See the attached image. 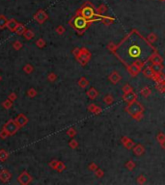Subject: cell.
I'll return each instance as SVG.
<instances>
[{
    "mask_svg": "<svg viewBox=\"0 0 165 185\" xmlns=\"http://www.w3.org/2000/svg\"><path fill=\"white\" fill-rule=\"evenodd\" d=\"M155 52L158 51L153 43L149 42L147 38L137 29H132L124 37L121 42L116 43L112 54L126 68L137 60H141L147 64Z\"/></svg>",
    "mask_w": 165,
    "mask_h": 185,
    "instance_id": "cell-1",
    "label": "cell"
},
{
    "mask_svg": "<svg viewBox=\"0 0 165 185\" xmlns=\"http://www.w3.org/2000/svg\"><path fill=\"white\" fill-rule=\"evenodd\" d=\"M96 20H87L81 15L75 14L71 20H69V25L77 32L78 35H83L86 32V30L91 26L94 22H96Z\"/></svg>",
    "mask_w": 165,
    "mask_h": 185,
    "instance_id": "cell-2",
    "label": "cell"
},
{
    "mask_svg": "<svg viewBox=\"0 0 165 185\" xmlns=\"http://www.w3.org/2000/svg\"><path fill=\"white\" fill-rule=\"evenodd\" d=\"M75 14L81 15V17L87 18V20H96L97 21H100L101 20V15L97 14L96 7L90 1L85 2L77 11Z\"/></svg>",
    "mask_w": 165,
    "mask_h": 185,
    "instance_id": "cell-3",
    "label": "cell"
},
{
    "mask_svg": "<svg viewBox=\"0 0 165 185\" xmlns=\"http://www.w3.org/2000/svg\"><path fill=\"white\" fill-rule=\"evenodd\" d=\"M125 110L136 121H140L144 117V106L138 100H135L131 103H128Z\"/></svg>",
    "mask_w": 165,
    "mask_h": 185,
    "instance_id": "cell-4",
    "label": "cell"
},
{
    "mask_svg": "<svg viewBox=\"0 0 165 185\" xmlns=\"http://www.w3.org/2000/svg\"><path fill=\"white\" fill-rule=\"evenodd\" d=\"M91 58H92V53L90 52V50H88V48L86 47H81L79 54L75 57V59H77V62L82 67H85V66L90 62Z\"/></svg>",
    "mask_w": 165,
    "mask_h": 185,
    "instance_id": "cell-5",
    "label": "cell"
},
{
    "mask_svg": "<svg viewBox=\"0 0 165 185\" xmlns=\"http://www.w3.org/2000/svg\"><path fill=\"white\" fill-rule=\"evenodd\" d=\"M20 126L18 125L17 121L13 119H10L7 123L3 125V129L5 131H7V133L9 134V136H14L15 133L18 132V129H20Z\"/></svg>",
    "mask_w": 165,
    "mask_h": 185,
    "instance_id": "cell-6",
    "label": "cell"
},
{
    "mask_svg": "<svg viewBox=\"0 0 165 185\" xmlns=\"http://www.w3.org/2000/svg\"><path fill=\"white\" fill-rule=\"evenodd\" d=\"M33 180V177L32 175H30L29 174L27 173L26 171L22 172V173L18 175V183L21 184V185H27V184H30L31 182H32Z\"/></svg>",
    "mask_w": 165,
    "mask_h": 185,
    "instance_id": "cell-7",
    "label": "cell"
},
{
    "mask_svg": "<svg viewBox=\"0 0 165 185\" xmlns=\"http://www.w3.org/2000/svg\"><path fill=\"white\" fill-rule=\"evenodd\" d=\"M34 20L39 24H43L44 22H46V21L48 20V15L46 14V11L41 9V10H39L34 15Z\"/></svg>",
    "mask_w": 165,
    "mask_h": 185,
    "instance_id": "cell-8",
    "label": "cell"
},
{
    "mask_svg": "<svg viewBox=\"0 0 165 185\" xmlns=\"http://www.w3.org/2000/svg\"><path fill=\"white\" fill-rule=\"evenodd\" d=\"M137 94L134 93V91H131V92L129 93H125L122 96L123 100L126 103H131L133 101H135V100H137Z\"/></svg>",
    "mask_w": 165,
    "mask_h": 185,
    "instance_id": "cell-9",
    "label": "cell"
},
{
    "mask_svg": "<svg viewBox=\"0 0 165 185\" xmlns=\"http://www.w3.org/2000/svg\"><path fill=\"white\" fill-rule=\"evenodd\" d=\"M121 143L123 144V146L125 147L126 149H128V150L132 149L133 147L135 146L134 141H133L132 139H131V138L128 137V136H123L121 138Z\"/></svg>",
    "mask_w": 165,
    "mask_h": 185,
    "instance_id": "cell-10",
    "label": "cell"
},
{
    "mask_svg": "<svg viewBox=\"0 0 165 185\" xmlns=\"http://www.w3.org/2000/svg\"><path fill=\"white\" fill-rule=\"evenodd\" d=\"M15 121H17V124H18V126L21 128V127H24L25 125L27 124V123H28V118L24 114H18V117L15 119Z\"/></svg>",
    "mask_w": 165,
    "mask_h": 185,
    "instance_id": "cell-11",
    "label": "cell"
},
{
    "mask_svg": "<svg viewBox=\"0 0 165 185\" xmlns=\"http://www.w3.org/2000/svg\"><path fill=\"white\" fill-rule=\"evenodd\" d=\"M122 79V76L120 75V73H118V71H112L109 76H108V80L110 81L111 83L114 84V85H116V84H118L120 81H121Z\"/></svg>",
    "mask_w": 165,
    "mask_h": 185,
    "instance_id": "cell-12",
    "label": "cell"
},
{
    "mask_svg": "<svg viewBox=\"0 0 165 185\" xmlns=\"http://www.w3.org/2000/svg\"><path fill=\"white\" fill-rule=\"evenodd\" d=\"M11 178H12V174L8 170L3 169V170L0 172V180H1L3 183L9 182Z\"/></svg>",
    "mask_w": 165,
    "mask_h": 185,
    "instance_id": "cell-13",
    "label": "cell"
},
{
    "mask_svg": "<svg viewBox=\"0 0 165 185\" xmlns=\"http://www.w3.org/2000/svg\"><path fill=\"white\" fill-rule=\"evenodd\" d=\"M126 71H128V73L133 77H136L142 71L141 68H139L138 67H136V66L133 64L128 66V67H126Z\"/></svg>",
    "mask_w": 165,
    "mask_h": 185,
    "instance_id": "cell-14",
    "label": "cell"
},
{
    "mask_svg": "<svg viewBox=\"0 0 165 185\" xmlns=\"http://www.w3.org/2000/svg\"><path fill=\"white\" fill-rule=\"evenodd\" d=\"M87 109H88L89 112H91L92 114H94V115H99L103 112V108L99 105H96L95 103H91V104H89Z\"/></svg>",
    "mask_w": 165,
    "mask_h": 185,
    "instance_id": "cell-15",
    "label": "cell"
},
{
    "mask_svg": "<svg viewBox=\"0 0 165 185\" xmlns=\"http://www.w3.org/2000/svg\"><path fill=\"white\" fill-rule=\"evenodd\" d=\"M132 151L134 153V155H136V156H142L146 151L145 147L143 145H141V144H137V145H135L133 147Z\"/></svg>",
    "mask_w": 165,
    "mask_h": 185,
    "instance_id": "cell-16",
    "label": "cell"
},
{
    "mask_svg": "<svg viewBox=\"0 0 165 185\" xmlns=\"http://www.w3.org/2000/svg\"><path fill=\"white\" fill-rule=\"evenodd\" d=\"M155 83H164L165 82V73H163L162 71L160 73H155L154 74V76L152 77Z\"/></svg>",
    "mask_w": 165,
    "mask_h": 185,
    "instance_id": "cell-17",
    "label": "cell"
},
{
    "mask_svg": "<svg viewBox=\"0 0 165 185\" xmlns=\"http://www.w3.org/2000/svg\"><path fill=\"white\" fill-rule=\"evenodd\" d=\"M100 21L104 24L105 26H110L111 24H113L115 22V18L113 17H110V15H101V20Z\"/></svg>",
    "mask_w": 165,
    "mask_h": 185,
    "instance_id": "cell-18",
    "label": "cell"
},
{
    "mask_svg": "<svg viewBox=\"0 0 165 185\" xmlns=\"http://www.w3.org/2000/svg\"><path fill=\"white\" fill-rule=\"evenodd\" d=\"M86 95H87V96L90 99L94 100V99H96L98 96H99V91H98L96 88L92 87L86 92Z\"/></svg>",
    "mask_w": 165,
    "mask_h": 185,
    "instance_id": "cell-19",
    "label": "cell"
},
{
    "mask_svg": "<svg viewBox=\"0 0 165 185\" xmlns=\"http://www.w3.org/2000/svg\"><path fill=\"white\" fill-rule=\"evenodd\" d=\"M150 62L152 64H162L163 63V58L158 54V52H155L153 54V56L150 59Z\"/></svg>",
    "mask_w": 165,
    "mask_h": 185,
    "instance_id": "cell-20",
    "label": "cell"
},
{
    "mask_svg": "<svg viewBox=\"0 0 165 185\" xmlns=\"http://www.w3.org/2000/svg\"><path fill=\"white\" fill-rule=\"evenodd\" d=\"M18 24V22L15 20V18H11V20H8L7 28L11 31V32H15V28H17Z\"/></svg>",
    "mask_w": 165,
    "mask_h": 185,
    "instance_id": "cell-21",
    "label": "cell"
},
{
    "mask_svg": "<svg viewBox=\"0 0 165 185\" xmlns=\"http://www.w3.org/2000/svg\"><path fill=\"white\" fill-rule=\"evenodd\" d=\"M142 73H143V74L148 78H152L154 76V74L155 73L153 71V68H152L151 66H148V67H146L144 70H142Z\"/></svg>",
    "mask_w": 165,
    "mask_h": 185,
    "instance_id": "cell-22",
    "label": "cell"
},
{
    "mask_svg": "<svg viewBox=\"0 0 165 185\" xmlns=\"http://www.w3.org/2000/svg\"><path fill=\"white\" fill-rule=\"evenodd\" d=\"M140 94L142 96H144L145 98H148L149 96H150L152 95V90L150 87L148 86H145L144 88H142V89L140 90Z\"/></svg>",
    "mask_w": 165,
    "mask_h": 185,
    "instance_id": "cell-23",
    "label": "cell"
},
{
    "mask_svg": "<svg viewBox=\"0 0 165 185\" xmlns=\"http://www.w3.org/2000/svg\"><path fill=\"white\" fill-rule=\"evenodd\" d=\"M25 31H26V28H25L24 24L18 22V26H17V28H15V33L17 34V35H18V36H23V33L25 32Z\"/></svg>",
    "mask_w": 165,
    "mask_h": 185,
    "instance_id": "cell-24",
    "label": "cell"
},
{
    "mask_svg": "<svg viewBox=\"0 0 165 185\" xmlns=\"http://www.w3.org/2000/svg\"><path fill=\"white\" fill-rule=\"evenodd\" d=\"M96 11H97V14L98 15H103L105 14L107 11H108V7H107L105 4H100L99 7L96 8Z\"/></svg>",
    "mask_w": 165,
    "mask_h": 185,
    "instance_id": "cell-25",
    "label": "cell"
},
{
    "mask_svg": "<svg viewBox=\"0 0 165 185\" xmlns=\"http://www.w3.org/2000/svg\"><path fill=\"white\" fill-rule=\"evenodd\" d=\"M77 84L79 87L82 88V89H85V88H87L89 86V80L86 77H80V79L78 80Z\"/></svg>",
    "mask_w": 165,
    "mask_h": 185,
    "instance_id": "cell-26",
    "label": "cell"
},
{
    "mask_svg": "<svg viewBox=\"0 0 165 185\" xmlns=\"http://www.w3.org/2000/svg\"><path fill=\"white\" fill-rule=\"evenodd\" d=\"M8 20L4 15H0V30H3L7 27Z\"/></svg>",
    "mask_w": 165,
    "mask_h": 185,
    "instance_id": "cell-27",
    "label": "cell"
},
{
    "mask_svg": "<svg viewBox=\"0 0 165 185\" xmlns=\"http://www.w3.org/2000/svg\"><path fill=\"white\" fill-rule=\"evenodd\" d=\"M23 37L25 38V40H32L33 38L35 37V33L33 32L32 30L26 29V31H25V32L23 33Z\"/></svg>",
    "mask_w": 165,
    "mask_h": 185,
    "instance_id": "cell-28",
    "label": "cell"
},
{
    "mask_svg": "<svg viewBox=\"0 0 165 185\" xmlns=\"http://www.w3.org/2000/svg\"><path fill=\"white\" fill-rule=\"evenodd\" d=\"M9 158V152L5 149H0V162H5Z\"/></svg>",
    "mask_w": 165,
    "mask_h": 185,
    "instance_id": "cell-29",
    "label": "cell"
},
{
    "mask_svg": "<svg viewBox=\"0 0 165 185\" xmlns=\"http://www.w3.org/2000/svg\"><path fill=\"white\" fill-rule=\"evenodd\" d=\"M151 67L154 73H160V71H162L164 68L162 64H152Z\"/></svg>",
    "mask_w": 165,
    "mask_h": 185,
    "instance_id": "cell-30",
    "label": "cell"
},
{
    "mask_svg": "<svg viewBox=\"0 0 165 185\" xmlns=\"http://www.w3.org/2000/svg\"><path fill=\"white\" fill-rule=\"evenodd\" d=\"M103 101L104 103H105L106 105H111L112 103L114 102V98L112 95H110V94H108V95L104 96L103 98Z\"/></svg>",
    "mask_w": 165,
    "mask_h": 185,
    "instance_id": "cell-31",
    "label": "cell"
},
{
    "mask_svg": "<svg viewBox=\"0 0 165 185\" xmlns=\"http://www.w3.org/2000/svg\"><path fill=\"white\" fill-rule=\"evenodd\" d=\"M12 106H13V101L9 99V98L4 100V101L2 102V107L4 108V109H6V110H9V109H11Z\"/></svg>",
    "mask_w": 165,
    "mask_h": 185,
    "instance_id": "cell-32",
    "label": "cell"
},
{
    "mask_svg": "<svg viewBox=\"0 0 165 185\" xmlns=\"http://www.w3.org/2000/svg\"><path fill=\"white\" fill-rule=\"evenodd\" d=\"M146 38H147V40L151 43H154V42H157V34H155V33H150Z\"/></svg>",
    "mask_w": 165,
    "mask_h": 185,
    "instance_id": "cell-33",
    "label": "cell"
},
{
    "mask_svg": "<svg viewBox=\"0 0 165 185\" xmlns=\"http://www.w3.org/2000/svg\"><path fill=\"white\" fill-rule=\"evenodd\" d=\"M65 169H66L65 163L62 162V161H59L58 164H57V167H56V169H55V171H57L58 173H62L63 171H65Z\"/></svg>",
    "mask_w": 165,
    "mask_h": 185,
    "instance_id": "cell-34",
    "label": "cell"
},
{
    "mask_svg": "<svg viewBox=\"0 0 165 185\" xmlns=\"http://www.w3.org/2000/svg\"><path fill=\"white\" fill-rule=\"evenodd\" d=\"M23 71H24V73H27V74H30V73H32L33 71H34V68H33V66L32 65H30V64H26L23 67Z\"/></svg>",
    "mask_w": 165,
    "mask_h": 185,
    "instance_id": "cell-35",
    "label": "cell"
},
{
    "mask_svg": "<svg viewBox=\"0 0 165 185\" xmlns=\"http://www.w3.org/2000/svg\"><path fill=\"white\" fill-rule=\"evenodd\" d=\"M126 168L128 169V171H132V170H134V168L136 167V165H135V163L134 161H132V160H128V162L126 163Z\"/></svg>",
    "mask_w": 165,
    "mask_h": 185,
    "instance_id": "cell-36",
    "label": "cell"
},
{
    "mask_svg": "<svg viewBox=\"0 0 165 185\" xmlns=\"http://www.w3.org/2000/svg\"><path fill=\"white\" fill-rule=\"evenodd\" d=\"M67 135H68L69 137H71V138H74V136H77V130H75V128L74 127H71V128H69L68 130H67Z\"/></svg>",
    "mask_w": 165,
    "mask_h": 185,
    "instance_id": "cell-37",
    "label": "cell"
},
{
    "mask_svg": "<svg viewBox=\"0 0 165 185\" xmlns=\"http://www.w3.org/2000/svg\"><path fill=\"white\" fill-rule=\"evenodd\" d=\"M55 32L58 34L59 36H62L63 34L66 32V29H65V27L63 26V25H59V26H57L55 28Z\"/></svg>",
    "mask_w": 165,
    "mask_h": 185,
    "instance_id": "cell-38",
    "label": "cell"
},
{
    "mask_svg": "<svg viewBox=\"0 0 165 185\" xmlns=\"http://www.w3.org/2000/svg\"><path fill=\"white\" fill-rule=\"evenodd\" d=\"M155 89H157L160 94L165 93V87H164V83H157L155 84Z\"/></svg>",
    "mask_w": 165,
    "mask_h": 185,
    "instance_id": "cell-39",
    "label": "cell"
},
{
    "mask_svg": "<svg viewBox=\"0 0 165 185\" xmlns=\"http://www.w3.org/2000/svg\"><path fill=\"white\" fill-rule=\"evenodd\" d=\"M36 45L39 48H44L46 46V40H44L43 38H40L39 40H36Z\"/></svg>",
    "mask_w": 165,
    "mask_h": 185,
    "instance_id": "cell-40",
    "label": "cell"
},
{
    "mask_svg": "<svg viewBox=\"0 0 165 185\" xmlns=\"http://www.w3.org/2000/svg\"><path fill=\"white\" fill-rule=\"evenodd\" d=\"M69 147L72 149H75L78 148V142L75 139H72L69 143Z\"/></svg>",
    "mask_w": 165,
    "mask_h": 185,
    "instance_id": "cell-41",
    "label": "cell"
},
{
    "mask_svg": "<svg viewBox=\"0 0 165 185\" xmlns=\"http://www.w3.org/2000/svg\"><path fill=\"white\" fill-rule=\"evenodd\" d=\"M37 95H38V93H37V91L34 89V88H31V89H29L27 91V96H29L30 98H35Z\"/></svg>",
    "mask_w": 165,
    "mask_h": 185,
    "instance_id": "cell-42",
    "label": "cell"
},
{
    "mask_svg": "<svg viewBox=\"0 0 165 185\" xmlns=\"http://www.w3.org/2000/svg\"><path fill=\"white\" fill-rule=\"evenodd\" d=\"M22 43L20 42V40H15V42L13 43V47H14L15 50H17V51H18V50H20L22 48Z\"/></svg>",
    "mask_w": 165,
    "mask_h": 185,
    "instance_id": "cell-43",
    "label": "cell"
},
{
    "mask_svg": "<svg viewBox=\"0 0 165 185\" xmlns=\"http://www.w3.org/2000/svg\"><path fill=\"white\" fill-rule=\"evenodd\" d=\"M122 91H123V93L125 94V93H129V92H131V91H133V89H132V87H131V85H129V84H126V85L123 86Z\"/></svg>",
    "mask_w": 165,
    "mask_h": 185,
    "instance_id": "cell-44",
    "label": "cell"
},
{
    "mask_svg": "<svg viewBox=\"0 0 165 185\" xmlns=\"http://www.w3.org/2000/svg\"><path fill=\"white\" fill-rule=\"evenodd\" d=\"M47 80H48L49 82H54V81L57 80V75L54 73H50L47 75Z\"/></svg>",
    "mask_w": 165,
    "mask_h": 185,
    "instance_id": "cell-45",
    "label": "cell"
},
{
    "mask_svg": "<svg viewBox=\"0 0 165 185\" xmlns=\"http://www.w3.org/2000/svg\"><path fill=\"white\" fill-rule=\"evenodd\" d=\"M95 175L98 177V178H101L104 177V172L103 170H101V169H98V170L95 171Z\"/></svg>",
    "mask_w": 165,
    "mask_h": 185,
    "instance_id": "cell-46",
    "label": "cell"
},
{
    "mask_svg": "<svg viewBox=\"0 0 165 185\" xmlns=\"http://www.w3.org/2000/svg\"><path fill=\"white\" fill-rule=\"evenodd\" d=\"M147 182V178H146L145 175H139L137 177V183L138 184H145Z\"/></svg>",
    "mask_w": 165,
    "mask_h": 185,
    "instance_id": "cell-47",
    "label": "cell"
},
{
    "mask_svg": "<svg viewBox=\"0 0 165 185\" xmlns=\"http://www.w3.org/2000/svg\"><path fill=\"white\" fill-rule=\"evenodd\" d=\"M88 169H89V171H91V172H94L95 173V171L98 170L99 169V166H98L96 163H94V162H92L90 165L88 166Z\"/></svg>",
    "mask_w": 165,
    "mask_h": 185,
    "instance_id": "cell-48",
    "label": "cell"
},
{
    "mask_svg": "<svg viewBox=\"0 0 165 185\" xmlns=\"http://www.w3.org/2000/svg\"><path fill=\"white\" fill-rule=\"evenodd\" d=\"M59 160H57V159H53V160H51L49 163H48V166L51 169H53V170H55L56 167H57V164H58Z\"/></svg>",
    "mask_w": 165,
    "mask_h": 185,
    "instance_id": "cell-49",
    "label": "cell"
},
{
    "mask_svg": "<svg viewBox=\"0 0 165 185\" xmlns=\"http://www.w3.org/2000/svg\"><path fill=\"white\" fill-rule=\"evenodd\" d=\"M164 140H165V134L164 133L160 132V133H158L157 135V141L158 143L163 142Z\"/></svg>",
    "mask_w": 165,
    "mask_h": 185,
    "instance_id": "cell-50",
    "label": "cell"
},
{
    "mask_svg": "<svg viewBox=\"0 0 165 185\" xmlns=\"http://www.w3.org/2000/svg\"><path fill=\"white\" fill-rule=\"evenodd\" d=\"M8 137H9V134L7 133V131H5V130L2 128V130L0 131V139L5 140V139H7Z\"/></svg>",
    "mask_w": 165,
    "mask_h": 185,
    "instance_id": "cell-51",
    "label": "cell"
},
{
    "mask_svg": "<svg viewBox=\"0 0 165 185\" xmlns=\"http://www.w3.org/2000/svg\"><path fill=\"white\" fill-rule=\"evenodd\" d=\"M106 47H107V49H108L111 53H112L113 50L115 49V47H116V43H109L108 45H106Z\"/></svg>",
    "mask_w": 165,
    "mask_h": 185,
    "instance_id": "cell-52",
    "label": "cell"
},
{
    "mask_svg": "<svg viewBox=\"0 0 165 185\" xmlns=\"http://www.w3.org/2000/svg\"><path fill=\"white\" fill-rule=\"evenodd\" d=\"M8 98L10 100H12V101H15V100L18 98V96H17V94H15V93H11L10 95H9V96H8Z\"/></svg>",
    "mask_w": 165,
    "mask_h": 185,
    "instance_id": "cell-53",
    "label": "cell"
},
{
    "mask_svg": "<svg viewBox=\"0 0 165 185\" xmlns=\"http://www.w3.org/2000/svg\"><path fill=\"white\" fill-rule=\"evenodd\" d=\"M72 52V55H74V57H77V56L79 54V52H80V48H79V47H75Z\"/></svg>",
    "mask_w": 165,
    "mask_h": 185,
    "instance_id": "cell-54",
    "label": "cell"
},
{
    "mask_svg": "<svg viewBox=\"0 0 165 185\" xmlns=\"http://www.w3.org/2000/svg\"><path fill=\"white\" fill-rule=\"evenodd\" d=\"M160 144V147H161V148H162L164 150H165V140L163 141V142H161V143H159Z\"/></svg>",
    "mask_w": 165,
    "mask_h": 185,
    "instance_id": "cell-55",
    "label": "cell"
},
{
    "mask_svg": "<svg viewBox=\"0 0 165 185\" xmlns=\"http://www.w3.org/2000/svg\"><path fill=\"white\" fill-rule=\"evenodd\" d=\"M160 2H165V0H159Z\"/></svg>",
    "mask_w": 165,
    "mask_h": 185,
    "instance_id": "cell-56",
    "label": "cell"
},
{
    "mask_svg": "<svg viewBox=\"0 0 165 185\" xmlns=\"http://www.w3.org/2000/svg\"><path fill=\"white\" fill-rule=\"evenodd\" d=\"M2 80V77H1V75H0V81H1Z\"/></svg>",
    "mask_w": 165,
    "mask_h": 185,
    "instance_id": "cell-57",
    "label": "cell"
},
{
    "mask_svg": "<svg viewBox=\"0 0 165 185\" xmlns=\"http://www.w3.org/2000/svg\"><path fill=\"white\" fill-rule=\"evenodd\" d=\"M164 87H165V82H164Z\"/></svg>",
    "mask_w": 165,
    "mask_h": 185,
    "instance_id": "cell-58",
    "label": "cell"
}]
</instances>
